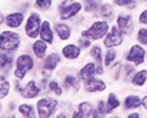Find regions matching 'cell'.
<instances>
[{
	"mask_svg": "<svg viewBox=\"0 0 147 118\" xmlns=\"http://www.w3.org/2000/svg\"><path fill=\"white\" fill-rule=\"evenodd\" d=\"M24 19H25V16L23 13L15 11V13L9 14V15L5 17V24H6V26H9V27L16 29L24 23Z\"/></svg>",
	"mask_w": 147,
	"mask_h": 118,
	"instance_id": "obj_17",
	"label": "cell"
},
{
	"mask_svg": "<svg viewBox=\"0 0 147 118\" xmlns=\"http://www.w3.org/2000/svg\"><path fill=\"white\" fill-rule=\"evenodd\" d=\"M20 81L21 80H15V81H14V88H15V92H16V93H23V91H24V87L23 86H21V83H20Z\"/></svg>",
	"mask_w": 147,
	"mask_h": 118,
	"instance_id": "obj_37",
	"label": "cell"
},
{
	"mask_svg": "<svg viewBox=\"0 0 147 118\" xmlns=\"http://www.w3.org/2000/svg\"><path fill=\"white\" fill-rule=\"evenodd\" d=\"M116 25L119 26V29L122 31L123 35H130L132 30H134V20H132V16L128 15V14H120L116 19Z\"/></svg>",
	"mask_w": 147,
	"mask_h": 118,
	"instance_id": "obj_8",
	"label": "cell"
},
{
	"mask_svg": "<svg viewBox=\"0 0 147 118\" xmlns=\"http://www.w3.org/2000/svg\"><path fill=\"white\" fill-rule=\"evenodd\" d=\"M18 111L24 118H39L38 112H36V107L29 103H23L18 107Z\"/></svg>",
	"mask_w": 147,
	"mask_h": 118,
	"instance_id": "obj_20",
	"label": "cell"
},
{
	"mask_svg": "<svg viewBox=\"0 0 147 118\" xmlns=\"http://www.w3.org/2000/svg\"><path fill=\"white\" fill-rule=\"evenodd\" d=\"M20 45V36L15 31L5 30L0 34V50L1 52L13 54L18 51Z\"/></svg>",
	"mask_w": 147,
	"mask_h": 118,
	"instance_id": "obj_2",
	"label": "cell"
},
{
	"mask_svg": "<svg viewBox=\"0 0 147 118\" xmlns=\"http://www.w3.org/2000/svg\"><path fill=\"white\" fill-rule=\"evenodd\" d=\"M10 92V82L4 77V75H1L0 77V97L4 99Z\"/></svg>",
	"mask_w": 147,
	"mask_h": 118,
	"instance_id": "obj_26",
	"label": "cell"
},
{
	"mask_svg": "<svg viewBox=\"0 0 147 118\" xmlns=\"http://www.w3.org/2000/svg\"><path fill=\"white\" fill-rule=\"evenodd\" d=\"M79 46L81 47V49H87V47L91 46V40L85 39V38L80 39V40H79Z\"/></svg>",
	"mask_w": 147,
	"mask_h": 118,
	"instance_id": "obj_36",
	"label": "cell"
},
{
	"mask_svg": "<svg viewBox=\"0 0 147 118\" xmlns=\"http://www.w3.org/2000/svg\"><path fill=\"white\" fill-rule=\"evenodd\" d=\"M21 118H24V117H21Z\"/></svg>",
	"mask_w": 147,
	"mask_h": 118,
	"instance_id": "obj_46",
	"label": "cell"
},
{
	"mask_svg": "<svg viewBox=\"0 0 147 118\" xmlns=\"http://www.w3.org/2000/svg\"><path fill=\"white\" fill-rule=\"evenodd\" d=\"M102 73H104V66L98 65L97 68H96V75H102Z\"/></svg>",
	"mask_w": 147,
	"mask_h": 118,
	"instance_id": "obj_41",
	"label": "cell"
},
{
	"mask_svg": "<svg viewBox=\"0 0 147 118\" xmlns=\"http://www.w3.org/2000/svg\"><path fill=\"white\" fill-rule=\"evenodd\" d=\"M81 47L79 45H75V44H67L62 47L61 54L66 60H76L79 58L80 54H81Z\"/></svg>",
	"mask_w": 147,
	"mask_h": 118,
	"instance_id": "obj_13",
	"label": "cell"
},
{
	"mask_svg": "<svg viewBox=\"0 0 147 118\" xmlns=\"http://www.w3.org/2000/svg\"><path fill=\"white\" fill-rule=\"evenodd\" d=\"M90 56L94 58L97 65H104V55H102V50L100 46H97V45L91 46Z\"/></svg>",
	"mask_w": 147,
	"mask_h": 118,
	"instance_id": "obj_23",
	"label": "cell"
},
{
	"mask_svg": "<svg viewBox=\"0 0 147 118\" xmlns=\"http://www.w3.org/2000/svg\"><path fill=\"white\" fill-rule=\"evenodd\" d=\"M110 31L109 23L106 20H97L87 29V30L81 31V36L85 39H89L91 41H96V40L105 39V36L107 35Z\"/></svg>",
	"mask_w": 147,
	"mask_h": 118,
	"instance_id": "obj_1",
	"label": "cell"
},
{
	"mask_svg": "<svg viewBox=\"0 0 147 118\" xmlns=\"http://www.w3.org/2000/svg\"><path fill=\"white\" fill-rule=\"evenodd\" d=\"M91 118H105V116H104V114H101L96 108H95L94 112H92V117H91Z\"/></svg>",
	"mask_w": 147,
	"mask_h": 118,
	"instance_id": "obj_39",
	"label": "cell"
},
{
	"mask_svg": "<svg viewBox=\"0 0 147 118\" xmlns=\"http://www.w3.org/2000/svg\"><path fill=\"white\" fill-rule=\"evenodd\" d=\"M39 38L41 39L42 41H45L46 44H49V45H51V44L54 42V30H53V27H51V25L47 20L42 21Z\"/></svg>",
	"mask_w": 147,
	"mask_h": 118,
	"instance_id": "obj_14",
	"label": "cell"
},
{
	"mask_svg": "<svg viewBox=\"0 0 147 118\" xmlns=\"http://www.w3.org/2000/svg\"><path fill=\"white\" fill-rule=\"evenodd\" d=\"M55 32H56V35L59 36V39L61 40V41H66V40L70 39V36H71V29L67 24L65 23H57L55 24Z\"/></svg>",
	"mask_w": 147,
	"mask_h": 118,
	"instance_id": "obj_19",
	"label": "cell"
},
{
	"mask_svg": "<svg viewBox=\"0 0 147 118\" xmlns=\"http://www.w3.org/2000/svg\"><path fill=\"white\" fill-rule=\"evenodd\" d=\"M96 109H97L101 114H104V116H107V114H111V113L113 112V109L107 105V102H106L105 99H100V101L97 102Z\"/></svg>",
	"mask_w": 147,
	"mask_h": 118,
	"instance_id": "obj_27",
	"label": "cell"
},
{
	"mask_svg": "<svg viewBox=\"0 0 147 118\" xmlns=\"http://www.w3.org/2000/svg\"><path fill=\"white\" fill-rule=\"evenodd\" d=\"M127 118H141V114H140L138 112H132V113L128 114Z\"/></svg>",
	"mask_w": 147,
	"mask_h": 118,
	"instance_id": "obj_40",
	"label": "cell"
},
{
	"mask_svg": "<svg viewBox=\"0 0 147 118\" xmlns=\"http://www.w3.org/2000/svg\"><path fill=\"white\" fill-rule=\"evenodd\" d=\"M84 86H85V91L89 92V93H98V92H104L107 87V84L104 80L92 77L91 80L84 82Z\"/></svg>",
	"mask_w": 147,
	"mask_h": 118,
	"instance_id": "obj_10",
	"label": "cell"
},
{
	"mask_svg": "<svg viewBox=\"0 0 147 118\" xmlns=\"http://www.w3.org/2000/svg\"><path fill=\"white\" fill-rule=\"evenodd\" d=\"M57 99L51 97H44L36 102V112L39 118H50L57 108Z\"/></svg>",
	"mask_w": 147,
	"mask_h": 118,
	"instance_id": "obj_3",
	"label": "cell"
},
{
	"mask_svg": "<svg viewBox=\"0 0 147 118\" xmlns=\"http://www.w3.org/2000/svg\"><path fill=\"white\" fill-rule=\"evenodd\" d=\"M131 83L136 87H142L147 83V70H140L135 72L131 78Z\"/></svg>",
	"mask_w": 147,
	"mask_h": 118,
	"instance_id": "obj_22",
	"label": "cell"
},
{
	"mask_svg": "<svg viewBox=\"0 0 147 118\" xmlns=\"http://www.w3.org/2000/svg\"><path fill=\"white\" fill-rule=\"evenodd\" d=\"M122 42H123L122 31L120 30L117 25H113V26L110 29V31L107 32V35L105 36V40H104L105 47L113 49V47H116V46H120Z\"/></svg>",
	"mask_w": 147,
	"mask_h": 118,
	"instance_id": "obj_7",
	"label": "cell"
},
{
	"mask_svg": "<svg viewBox=\"0 0 147 118\" xmlns=\"http://www.w3.org/2000/svg\"><path fill=\"white\" fill-rule=\"evenodd\" d=\"M142 107L147 111V95L145 96V97H142Z\"/></svg>",
	"mask_w": 147,
	"mask_h": 118,
	"instance_id": "obj_42",
	"label": "cell"
},
{
	"mask_svg": "<svg viewBox=\"0 0 147 118\" xmlns=\"http://www.w3.org/2000/svg\"><path fill=\"white\" fill-rule=\"evenodd\" d=\"M13 56L9 52H1V55H0V66H1V70L3 71H5V70H8L13 65Z\"/></svg>",
	"mask_w": 147,
	"mask_h": 118,
	"instance_id": "obj_25",
	"label": "cell"
},
{
	"mask_svg": "<svg viewBox=\"0 0 147 118\" xmlns=\"http://www.w3.org/2000/svg\"><path fill=\"white\" fill-rule=\"evenodd\" d=\"M47 45H49V44L42 41L41 39L36 40V41L32 44V52L35 54V56L38 57L39 60H41V58L45 57L46 51H47Z\"/></svg>",
	"mask_w": 147,
	"mask_h": 118,
	"instance_id": "obj_21",
	"label": "cell"
},
{
	"mask_svg": "<svg viewBox=\"0 0 147 118\" xmlns=\"http://www.w3.org/2000/svg\"><path fill=\"white\" fill-rule=\"evenodd\" d=\"M62 88L64 90H69V88H79V80L74 75H67L62 81Z\"/></svg>",
	"mask_w": 147,
	"mask_h": 118,
	"instance_id": "obj_24",
	"label": "cell"
},
{
	"mask_svg": "<svg viewBox=\"0 0 147 118\" xmlns=\"http://www.w3.org/2000/svg\"><path fill=\"white\" fill-rule=\"evenodd\" d=\"M40 92H41V88L38 83H36L35 80H30L29 82L24 86V91L21 96H23L24 98H28V99H32L35 97H38L40 95Z\"/></svg>",
	"mask_w": 147,
	"mask_h": 118,
	"instance_id": "obj_12",
	"label": "cell"
},
{
	"mask_svg": "<svg viewBox=\"0 0 147 118\" xmlns=\"http://www.w3.org/2000/svg\"><path fill=\"white\" fill-rule=\"evenodd\" d=\"M106 102H107V105L111 107V108L115 111V109H117L119 107L121 106V101H120V98L117 97V96L115 95V93H110L109 96H107V99H106Z\"/></svg>",
	"mask_w": 147,
	"mask_h": 118,
	"instance_id": "obj_30",
	"label": "cell"
},
{
	"mask_svg": "<svg viewBox=\"0 0 147 118\" xmlns=\"http://www.w3.org/2000/svg\"><path fill=\"white\" fill-rule=\"evenodd\" d=\"M143 1H146V3H147V0H143Z\"/></svg>",
	"mask_w": 147,
	"mask_h": 118,
	"instance_id": "obj_45",
	"label": "cell"
},
{
	"mask_svg": "<svg viewBox=\"0 0 147 118\" xmlns=\"http://www.w3.org/2000/svg\"><path fill=\"white\" fill-rule=\"evenodd\" d=\"M53 4V0H35V6L41 10H49Z\"/></svg>",
	"mask_w": 147,
	"mask_h": 118,
	"instance_id": "obj_33",
	"label": "cell"
},
{
	"mask_svg": "<svg viewBox=\"0 0 147 118\" xmlns=\"http://www.w3.org/2000/svg\"><path fill=\"white\" fill-rule=\"evenodd\" d=\"M98 1H100V0H85V11H87V13L95 11V10L97 9Z\"/></svg>",
	"mask_w": 147,
	"mask_h": 118,
	"instance_id": "obj_34",
	"label": "cell"
},
{
	"mask_svg": "<svg viewBox=\"0 0 147 118\" xmlns=\"http://www.w3.org/2000/svg\"><path fill=\"white\" fill-rule=\"evenodd\" d=\"M109 118H120L119 116H112V117H109Z\"/></svg>",
	"mask_w": 147,
	"mask_h": 118,
	"instance_id": "obj_44",
	"label": "cell"
},
{
	"mask_svg": "<svg viewBox=\"0 0 147 118\" xmlns=\"http://www.w3.org/2000/svg\"><path fill=\"white\" fill-rule=\"evenodd\" d=\"M47 87H49V90L53 92V93H55V96H61L62 92H64L62 91L64 88H62V86L57 82L56 80H51L49 82V84H47Z\"/></svg>",
	"mask_w": 147,
	"mask_h": 118,
	"instance_id": "obj_29",
	"label": "cell"
},
{
	"mask_svg": "<svg viewBox=\"0 0 147 118\" xmlns=\"http://www.w3.org/2000/svg\"><path fill=\"white\" fill-rule=\"evenodd\" d=\"M135 0H115V4L119 6H128V8H132L134 6Z\"/></svg>",
	"mask_w": 147,
	"mask_h": 118,
	"instance_id": "obj_35",
	"label": "cell"
},
{
	"mask_svg": "<svg viewBox=\"0 0 147 118\" xmlns=\"http://www.w3.org/2000/svg\"><path fill=\"white\" fill-rule=\"evenodd\" d=\"M138 21H140V23H141L142 25H147V9H145L141 14H140Z\"/></svg>",
	"mask_w": 147,
	"mask_h": 118,
	"instance_id": "obj_38",
	"label": "cell"
},
{
	"mask_svg": "<svg viewBox=\"0 0 147 118\" xmlns=\"http://www.w3.org/2000/svg\"><path fill=\"white\" fill-rule=\"evenodd\" d=\"M100 14H101V16L105 17V19H107V17H111L112 14H113L112 6L110 5V4H104V5H101V8H100Z\"/></svg>",
	"mask_w": 147,
	"mask_h": 118,
	"instance_id": "obj_32",
	"label": "cell"
},
{
	"mask_svg": "<svg viewBox=\"0 0 147 118\" xmlns=\"http://www.w3.org/2000/svg\"><path fill=\"white\" fill-rule=\"evenodd\" d=\"M117 57V52L116 50H112V49H109L107 51H106L105 54V58H104V65L106 66V67H110L113 62H115Z\"/></svg>",
	"mask_w": 147,
	"mask_h": 118,
	"instance_id": "obj_28",
	"label": "cell"
},
{
	"mask_svg": "<svg viewBox=\"0 0 147 118\" xmlns=\"http://www.w3.org/2000/svg\"><path fill=\"white\" fill-rule=\"evenodd\" d=\"M35 66V61L29 54H23L20 56H18L16 61H15V70H20L24 72H29L34 68Z\"/></svg>",
	"mask_w": 147,
	"mask_h": 118,
	"instance_id": "obj_9",
	"label": "cell"
},
{
	"mask_svg": "<svg viewBox=\"0 0 147 118\" xmlns=\"http://www.w3.org/2000/svg\"><path fill=\"white\" fill-rule=\"evenodd\" d=\"M96 68H97L96 62H87V64H85V66L80 70L79 73L82 82H86V81H89L96 76Z\"/></svg>",
	"mask_w": 147,
	"mask_h": 118,
	"instance_id": "obj_15",
	"label": "cell"
},
{
	"mask_svg": "<svg viewBox=\"0 0 147 118\" xmlns=\"http://www.w3.org/2000/svg\"><path fill=\"white\" fill-rule=\"evenodd\" d=\"M60 62H61V56L59 54L53 52V54L47 55L45 57V61H44V70H45V71H49V72L54 71Z\"/></svg>",
	"mask_w": 147,
	"mask_h": 118,
	"instance_id": "obj_18",
	"label": "cell"
},
{
	"mask_svg": "<svg viewBox=\"0 0 147 118\" xmlns=\"http://www.w3.org/2000/svg\"><path fill=\"white\" fill-rule=\"evenodd\" d=\"M146 50L145 47L140 44L132 45L128 50V52L126 54V61L130 62L134 66H140L142 64H145V57H146Z\"/></svg>",
	"mask_w": 147,
	"mask_h": 118,
	"instance_id": "obj_6",
	"label": "cell"
},
{
	"mask_svg": "<svg viewBox=\"0 0 147 118\" xmlns=\"http://www.w3.org/2000/svg\"><path fill=\"white\" fill-rule=\"evenodd\" d=\"M42 21L40 19V15L38 13L32 11L29 15L26 20V25H25V34L30 39H36L40 35V29H41Z\"/></svg>",
	"mask_w": 147,
	"mask_h": 118,
	"instance_id": "obj_5",
	"label": "cell"
},
{
	"mask_svg": "<svg viewBox=\"0 0 147 118\" xmlns=\"http://www.w3.org/2000/svg\"><path fill=\"white\" fill-rule=\"evenodd\" d=\"M122 107L125 111H130V109H137L140 107H142V98L138 95H130L126 96L123 98Z\"/></svg>",
	"mask_w": 147,
	"mask_h": 118,
	"instance_id": "obj_16",
	"label": "cell"
},
{
	"mask_svg": "<svg viewBox=\"0 0 147 118\" xmlns=\"http://www.w3.org/2000/svg\"><path fill=\"white\" fill-rule=\"evenodd\" d=\"M82 10V4L80 1L75 0H65L59 6V13H60L61 20H69L71 17L76 16Z\"/></svg>",
	"mask_w": 147,
	"mask_h": 118,
	"instance_id": "obj_4",
	"label": "cell"
},
{
	"mask_svg": "<svg viewBox=\"0 0 147 118\" xmlns=\"http://www.w3.org/2000/svg\"><path fill=\"white\" fill-rule=\"evenodd\" d=\"M94 109H95L94 106L90 102L87 101L80 102L78 107H76V111L72 113V118H91Z\"/></svg>",
	"mask_w": 147,
	"mask_h": 118,
	"instance_id": "obj_11",
	"label": "cell"
},
{
	"mask_svg": "<svg viewBox=\"0 0 147 118\" xmlns=\"http://www.w3.org/2000/svg\"><path fill=\"white\" fill-rule=\"evenodd\" d=\"M137 41L140 45L142 46H147V27H142L137 32Z\"/></svg>",
	"mask_w": 147,
	"mask_h": 118,
	"instance_id": "obj_31",
	"label": "cell"
},
{
	"mask_svg": "<svg viewBox=\"0 0 147 118\" xmlns=\"http://www.w3.org/2000/svg\"><path fill=\"white\" fill-rule=\"evenodd\" d=\"M55 118H67V114H66V113H59Z\"/></svg>",
	"mask_w": 147,
	"mask_h": 118,
	"instance_id": "obj_43",
	"label": "cell"
}]
</instances>
